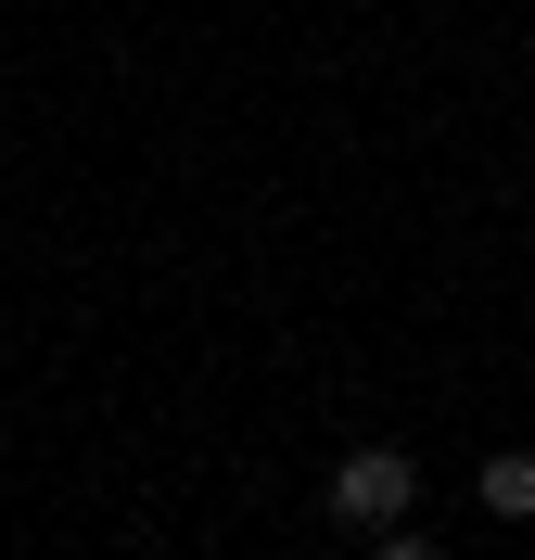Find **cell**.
Listing matches in <instances>:
<instances>
[{
  "mask_svg": "<svg viewBox=\"0 0 535 560\" xmlns=\"http://www.w3.org/2000/svg\"><path fill=\"white\" fill-rule=\"evenodd\" d=\"M319 510L345 535H395L408 510H421V458L408 446H383V433H357L345 458H332V485H319Z\"/></svg>",
  "mask_w": 535,
  "mask_h": 560,
  "instance_id": "6da1fadb",
  "label": "cell"
},
{
  "mask_svg": "<svg viewBox=\"0 0 535 560\" xmlns=\"http://www.w3.org/2000/svg\"><path fill=\"white\" fill-rule=\"evenodd\" d=\"M472 497H485L498 523H535V446H498L485 471H472Z\"/></svg>",
  "mask_w": 535,
  "mask_h": 560,
  "instance_id": "7a4b0ae2",
  "label": "cell"
},
{
  "mask_svg": "<svg viewBox=\"0 0 535 560\" xmlns=\"http://www.w3.org/2000/svg\"><path fill=\"white\" fill-rule=\"evenodd\" d=\"M370 560H446V548H433V535H408V523H395V535H370Z\"/></svg>",
  "mask_w": 535,
  "mask_h": 560,
  "instance_id": "3957f363",
  "label": "cell"
}]
</instances>
